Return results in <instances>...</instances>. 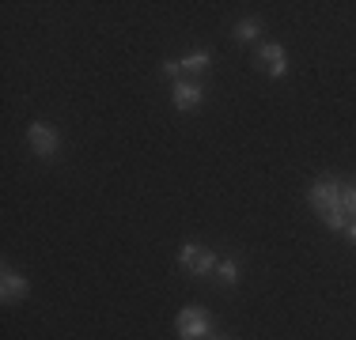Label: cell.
Instances as JSON below:
<instances>
[{"instance_id":"obj_10","label":"cell","mask_w":356,"mask_h":340,"mask_svg":"<svg viewBox=\"0 0 356 340\" xmlns=\"http://www.w3.org/2000/svg\"><path fill=\"white\" fill-rule=\"evenodd\" d=\"M213 65V53H209V49H197V53H190L182 61V72H201V68H209Z\"/></svg>"},{"instance_id":"obj_1","label":"cell","mask_w":356,"mask_h":340,"mask_svg":"<svg viewBox=\"0 0 356 340\" xmlns=\"http://www.w3.org/2000/svg\"><path fill=\"white\" fill-rule=\"evenodd\" d=\"M311 208L326 219L330 231H349V212H345V185L337 178H315L307 189Z\"/></svg>"},{"instance_id":"obj_8","label":"cell","mask_w":356,"mask_h":340,"mask_svg":"<svg viewBox=\"0 0 356 340\" xmlns=\"http://www.w3.org/2000/svg\"><path fill=\"white\" fill-rule=\"evenodd\" d=\"M216 276H220V284H227V287H235L239 284V276H243V269H239V261H232V257H224L216 265Z\"/></svg>"},{"instance_id":"obj_12","label":"cell","mask_w":356,"mask_h":340,"mask_svg":"<svg viewBox=\"0 0 356 340\" xmlns=\"http://www.w3.org/2000/svg\"><path fill=\"white\" fill-rule=\"evenodd\" d=\"M178 72H182V61H163V76H167V80H175Z\"/></svg>"},{"instance_id":"obj_11","label":"cell","mask_w":356,"mask_h":340,"mask_svg":"<svg viewBox=\"0 0 356 340\" xmlns=\"http://www.w3.org/2000/svg\"><path fill=\"white\" fill-rule=\"evenodd\" d=\"M345 212H349V223L356 219V185H345Z\"/></svg>"},{"instance_id":"obj_4","label":"cell","mask_w":356,"mask_h":340,"mask_svg":"<svg viewBox=\"0 0 356 340\" xmlns=\"http://www.w3.org/2000/svg\"><path fill=\"white\" fill-rule=\"evenodd\" d=\"M27 144H31V151H35V155L54 159L57 151H61V133H57L49 121H35L27 129Z\"/></svg>"},{"instance_id":"obj_9","label":"cell","mask_w":356,"mask_h":340,"mask_svg":"<svg viewBox=\"0 0 356 340\" xmlns=\"http://www.w3.org/2000/svg\"><path fill=\"white\" fill-rule=\"evenodd\" d=\"M254 38H261V19H243L239 27H235V42H254Z\"/></svg>"},{"instance_id":"obj_13","label":"cell","mask_w":356,"mask_h":340,"mask_svg":"<svg viewBox=\"0 0 356 340\" xmlns=\"http://www.w3.org/2000/svg\"><path fill=\"white\" fill-rule=\"evenodd\" d=\"M345 235H349L353 242H356V219H353V223H349V231H345Z\"/></svg>"},{"instance_id":"obj_6","label":"cell","mask_w":356,"mask_h":340,"mask_svg":"<svg viewBox=\"0 0 356 340\" xmlns=\"http://www.w3.org/2000/svg\"><path fill=\"white\" fill-rule=\"evenodd\" d=\"M171 102H175V110L190 114V110H197L201 102H205V87H201V83H190V80H175Z\"/></svg>"},{"instance_id":"obj_2","label":"cell","mask_w":356,"mask_h":340,"mask_svg":"<svg viewBox=\"0 0 356 340\" xmlns=\"http://www.w3.org/2000/svg\"><path fill=\"white\" fill-rule=\"evenodd\" d=\"M178 265L190 272V276H209V272H216L220 257L213 250H205L201 242H186L182 250H178Z\"/></svg>"},{"instance_id":"obj_5","label":"cell","mask_w":356,"mask_h":340,"mask_svg":"<svg viewBox=\"0 0 356 340\" xmlns=\"http://www.w3.org/2000/svg\"><path fill=\"white\" fill-rule=\"evenodd\" d=\"M258 65L266 68L269 80H284V76H288V53H284V46L266 42V46L258 49Z\"/></svg>"},{"instance_id":"obj_14","label":"cell","mask_w":356,"mask_h":340,"mask_svg":"<svg viewBox=\"0 0 356 340\" xmlns=\"http://www.w3.org/2000/svg\"><path fill=\"white\" fill-rule=\"evenodd\" d=\"M213 340H232V337H213Z\"/></svg>"},{"instance_id":"obj_7","label":"cell","mask_w":356,"mask_h":340,"mask_svg":"<svg viewBox=\"0 0 356 340\" xmlns=\"http://www.w3.org/2000/svg\"><path fill=\"white\" fill-rule=\"evenodd\" d=\"M31 295V280L23 276V272H15V269H0V299L4 303H15V299H27Z\"/></svg>"},{"instance_id":"obj_3","label":"cell","mask_w":356,"mask_h":340,"mask_svg":"<svg viewBox=\"0 0 356 340\" xmlns=\"http://www.w3.org/2000/svg\"><path fill=\"white\" fill-rule=\"evenodd\" d=\"M175 329L182 340H205V337H213V318H209L201 306H186V310L178 314Z\"/></svg>"}]
</instances>
